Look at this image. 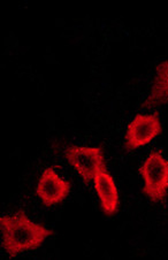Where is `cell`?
<instances>
[{
    "label": "cell",
    "instance_id": "obj_2",
    "mask_svg": "<svg viewBox=\"0 0 168 260\" xmlns=\"http://www.w3.org/2000/svg\"><path fill=\"white\" fill-rule=\"evenodd\" d=\"M144 181L143 192L153 202H160L168 191V159L161 153L151 152L140 168Z\"/></svg>",
    "mask_w": 168,
    "mask_h": 260
},
{
    "label": "cell",
    "instance_id": "obj_1",
    "mask_svg": "<svg viewBox=\"0 0 168 260\" xmlns=\"http://www.w3.org/2000/svg\"><path fill=\"white\" fill-rule=\"evenodd\" d=\"M0 228L4 249L12 255L37 248L51 235L49 228L30 220L23 212L0 216Z\"/></svg>",
    "mask_w": 168,
    "mask_h": 260
},
{
    "label": "cell",
    "instance_id": "obj_7",
    "mask_svg": "<svg viewBox=\"0 0 168 260\" xmlns=\"http://www.w3.org/2000/svg\"><path fill=\"white\" fill-rule=\"evenodd\" d=\"M150 102L168 103V60L158 67L150 92Z\"/></svg>",
    "mask_w": 168,
    "mask_h": 260
},
{
    "label": "cell",
    "instance_id": "obj_6",
    "mask_svg": "<svg viewBox=\"0 0 168 260\" xmlns=\"http://www.w3.org/2000/svg\"><path fill=\"white\" fill-rule=\"evenodd\" d=\"M93 181L102 211L107 215H113L119 207V192L113 176L103 170L97 173Z\"/></svg>",
    "mask_w": 168,
    "mask_h": 260
},
{
    "label": "cell",
    "instance_id": "obj_5",
    "mask_svg": "<svg viewBox=\"0 0 168 260\" xmlns=\"http://www.w3.org/2000/svg\"><path fill=\"white\" fill-rule=\"evenodd\" d=\"M71 191V184L58 174L53 167L43 171L36 185V194L45 206H54L61 203Z\"/></svg>",
    "mask_w": 168,
    "mask_h": 260
},
{
    "label": "cell",
    "instance_id": "obj_3",
    "mask_svg": "<svg viewBox=\"0 0 168 260\" xmlns=\"http://www.w3.org/2000/svg\"><path fill=\"white\" fill-rule=\"evenodd\" d=\"M161 133V122L157 114L139 113L129 122L124 142L129 150L144 146Z\"/></svg>",
    "mask_w": 168,
    "mask_h": 260
},
{
    "label": "cell",
    "instance_id": "obj_4",
    "mask_svg": "<svg viewBox=\"0 0 168 260\" xmlns=\"http://www.w3.org/2000/svg\"><path fill=\"white\" fill-rule=\"evenodd\" d=\"M68 161L84 180H92L105 170V157L98 146H71L66 152Z\"/></svg>",
    "mask_w": 168,
    "mask_h": 260
}]
</instances>
